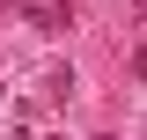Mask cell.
<instances>
[{
    "label": "cell",
    "mask_w": 147,
    "mask_h": 140,
    "mask_svg": "<svg viewBox=\"0 0 147 140\" xmlns=\"http://www.w3.org/2000/svg\"><path fill=\"white\" fill-rule=\"evenodd\" d=\"M103 140H110V133H103Z\"/></svg>",
    "instance_id": "obj_1"
}]
</instances>
